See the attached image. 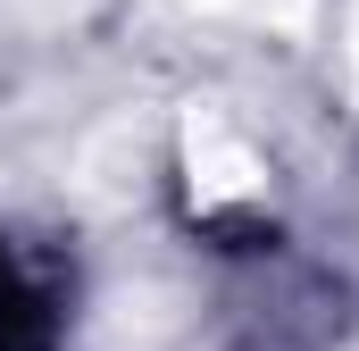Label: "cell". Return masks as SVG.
I'll list each match as a JSON object with an SVG mask.
<instances>
[{"label":"cell","instance_id":"1","mask_svg":"<svg viewBox=\"0 0 359 351\" xmlns=\"http://www.w3.org/2000/svg\"><path fill=\"white\" fill-rule=\"evenodd\" d=\"M50 343V310H42V293L17 276V260L0 251V351H42Z\"/></svg>","mask_w":359,"mask_h":351}]
</instances>
